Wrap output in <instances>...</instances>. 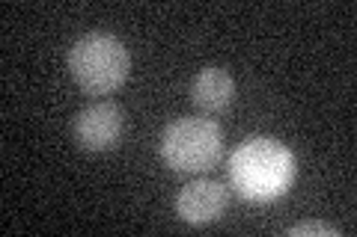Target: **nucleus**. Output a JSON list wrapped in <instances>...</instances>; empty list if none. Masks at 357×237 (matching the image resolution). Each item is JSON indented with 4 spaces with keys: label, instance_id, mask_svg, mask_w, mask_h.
<instances>
[{
    "label": "nucleus",
    "instance_id": "obj_1",
    "mask_svg": "<svg viewBox=\"0 0 357 237\" xmlns=\"http://www.w3.org/2000/svg\"><path fill=\"white\" fill-rule=\"evenodd\" d=\"M298 163L289 145L271 137H250L229 154V184L253 205H268L289 193Z\"/></svg>",
    "mask_w": 357,
    "mask_h": 237
},
{
    "label": "nucleus",
    "instance_id": "obj_5",
    "mask_svg": "<svg viewBox=\"0 0 357 237\" xmlns=\"http://www.w3.org/2000/svg\"><path fill=\"white\" fill-rule=\"evenodd\" d=\"M229 193L220 181H191L178 190L176 213L188 225H208L227 211Z\"/></svg>",
    "mask_w": 357,
    "mask_h": 237
},
{
    "label": "nucleus",
    "instance_id": "obj_7",
    "mask_svg": "<svg viewBox=\"0 0 357 237\" xmlns=\"http://www.w3.org/2000/svg\"><path fill=\"white\" fill-rule=\"evenodd\" d=\"M289 237H307V234H325V237H340L337 225H328V222H319V220H307V222H298L292 229H286Z\"/></svg>",
    "mask_w": 357,
    "mask_h": 237
},
{
    "label": "nucleus",
    "instance_id": "obj_4",
    "mask_svg": "<svg viewBox=\"0 0 357 237\" xmlns=\"http://www.w3.org/2000/svg\"><path fill=\"white\" fill-rule=\"evenodd\" d=\"M122 137V110L114 101H96L75 119V142L84 152H110Z\"/></svg>",
    "mask_w": 357,
    "mask_h": 237
},
{
    "label": "nucleus",
    "instance_id": "obj_6",
    "mask_svg": "<svg viewBox=\"0 0 357 237\" xmlns=\"http://www.w3.org/2000/svg\"><path fill=\"white\" fill-rule=\"evenodd\" d=\"M236 98V81L227 69H203L191 83V101L203 113H223L229 110Z\"/></svg>",
    "mask_w": 357,
    "mask_h": 237
},
{
    "label": "nucleus",
    "instance_id": "obj_2",
    "mask_svg": "<svg viewBox=\"0 0 357 237\" xmlns=\"http://www.w3.org/2000/svg\"><path fill=\"white\" fill-rule=\"evenodd\" d=\"M69 72L86 95H110L126 83L131 54L114 33H86L69 51Z\"/></svg>",
    "mask_w": 357,
    "mask_h": 237
},
{
    "label": "nucleus",
    "instance_id": "obj_3",
    "mask_svg": "<svg viewBox=\"0 0 357 237\" xmlns=\"http://www.w3.org/2000/svg\"><path fill=\"white\" fill-rule=\"evenodd\" d=\"M161 157L173 172L199 175L215 169L223 157V133L218 122L203 116H182L161 133Z\"/></svg>",
    "mask_w": 357,
    "mask_h": 237
}]
</instances>
